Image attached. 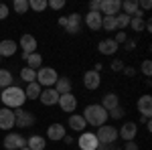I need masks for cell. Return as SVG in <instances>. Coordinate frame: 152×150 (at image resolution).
<instances>
[{"label":"cell","mask_w":152,"mask_h":150,"mask_svg":"<svg viewBox=\"0 0 152 150\" xmlns=\"http://www.w3.org/2000/svg\"><path fill=\"white\" fill-rule=\"evenodd\" d=\"M0 102L4 104V108L18 110V108H23L24 102H26L24 89H23V87H18V85H10V87H6V89L0 91Z\"/></svg>","instance_id":"1"},{"label":"cell","mask_w":152,"mask_h":150,"mask_svg":"<svg viewBox=\"0 0 152 150\" xmlns=\"http://www.w3.org/2000/svg\"><path fill=\"white\" fill-rule=\"evenodd\" d=\"M83 120H85V124H91V126L95 128H99V126H104L105 122H107V112H105L104 108L99 104H89V105H85V110H83Z\"/></svg>","instance_id":"2"},{"label":"cell","mask_w":152,"mask_h":150,"mask_svg":"<svg viewBox=\"0 0 152 150\" xmlns=\"http://www.w3.org/2000/svg\"><path fill=\"white\" fill-rule=\"evenodd\" d=\"M59 75L57 71L53 69V67H41V69L37 71V83L45 89V87H53L55 83H57Z\"/></svg>","instance_id":"3"},{"label":"cell","mask_w":152,"mask_h":150,"mask_svg":"<svg viewBox=\"0 0 152 150\" xmlns=\"http://www.w3.org/2000/svg\"><path fill=\"white\" fill-rule=\"evenodd\" d=\"M95 138H97L99 144H114V142L118 140V128L116 126H110V124H104V126L97 128Z\"/></svg>","instance_id":"4"},{"label":"cell","mask_w":152,"mask_h":150,"mask_svg":"<svg viewBox=\"0 0 152 150\" xmlns=\"http://www.w3.org/2000/svg\"><path fill=\"white\" fill-rule=\"evenodd\" d=\"M2 146L6 150H20L23 146H26V138H24L23 134H18V132H10V134L4 136Z\"/></svg>","instance_id":"5"},{"label":"cell","mask_w":152,"mask_h":150,"mask_svg":"<svg viewBox=\"0 0 152 150\" xmlns=\"http://www.w3.org/2000/svg\"><path fill=\"white\" fill-rule=\"evenodd\" d=\"M77 146L79 150H97L99 148V142L95 138V132H81L79 138H77Z\"/></svg>","instance_id":"6"},{"label":"cell","mask_w":152,"mask_h":150,"mask_svg":"<svg viewBox=\"0 0 152 150\" xmlns=\"http://www.w3.org/2000/svg\"><path fill=\"white\" fill-rule=\"evenodd\" d=\"M33 124H35V116H33V112H26V110H23V108L14 110V126L31 128Z\"/></svg>","instance_id":"7"},{"label":"cell","mask_w":152,"mask_h":150,"mask_svg":"<svg viewBox=\"0 0 152 150\" xmlns=\"http://www.w3.org/2000/svg\"><path fill=\"white\" fill-rule=\"evenodd\" d=\"M120 10H122V0H102L99 2L102 16H116Z\"/></svg>","instance_id":"8"},{"label":"cell","mask_w":152,"mask_h":150,"mask_svg":"<svg viewBox=\"0 0 152 150\" xmlns=\"http://www.w3.org/2000/svg\"><path fill=\"white\" fill-rule=\"evenodd\" d=\"M81 24H83V16L79 12H73V14L67 16L65 33H69V35H79V33H81Z\"/></svg>","instance_id":"9"},{"label":"cell","mask_w":152,"mask_h":150,"mask_svg":"<svg viewBox=\"0 0 152 150\" xmlns=\"http://www.w3.org/2000/svg\"><path fill=\"white\" fill-rule=\"evenodd\" d=\"M99 85H102V75H99L97 71L89 69V71H85V73H83V87H85V89L95 91Z\"/></svg>","instance_id":"10"},{"label":"cell","mask_w":152,"mask_h":150,"mask_svg":"<svg viewBox=\"0 0 152 150\" xmlns=\"http://www.w3.org/2000/svg\"><path fill=\"white\" fill-rule=\"evenodd\" d=\"M136 134H138V124H136V122H126L122 128H118V138H122L124 142L134 140Z\"/></svg>","instance_id":"11"},{"label":"cell","mask_w":152,"mask_h":150,"mask_svg":"<svg viewBox=\"0 0 152 150\" xmlns=\"http://www.w3.org/2000/svg\"><path fill=\"white\" fill-rule=\"evenodd\" d=\"M57 104L65 114H71V112H75V108H77V97H75L73 93H63V95H59Z\"/></svg>","instance_id":"12"},{"label":"cell","mask_w":152,"mask_h":150,"mask_svg":"<svg viewBox=\"0 0 152 150\" xmlns=\"http://www.w3.org/2000/svg\"><path fill=\"white\" fill-rule=\"evenodd\" d=\"M65 134H67V128L63 126L61 122H55V124H51L47 128V138L53 140V142H59V140L65 138Z\"/></svg>","instance_id":"13"},{"label":"cell","mask_w":152,"mask_h":150,"mask_svg":"<svg viewBox=\"0 0 152 150\" xmlns=\"http://www.w3.org/2000/svg\"><path fill=\"white\" fill-rule=\"evenodd\" d=\"M18 47L23 49V55H31V53L37 51V39L33 35H28V33H24L20 37V41H18Z\"/></svg>","instance_id":"14"},{"label":"cell","mask_w":152,"mask_h":150,"mask_svg":"<svg viewBox=\"0 0 152 150\" xmlns=\"http://www.w3.org/2000/svg\"><path fill=\"white\" fill-rule=\"evenodd\" d=\"M136 108H138V112L142 114V118L150 120V114H152V95H148V93L140 95V100H138Z\"/></svg>","instance_id":"15"},{"label":"cell","mask_w":152,"mask_h":150,"mask_svg":"<svg viewBox=\"0 0 152 150\" xmlns=\"http://www.w3.org/2000/svg\"><path fill=\"white\" fill-rule=\"evenodd\" d=\"M14 128V110L2 108L0 110V130H12Z\"/></svg>","instance_id":"16"},{"label":"cell","mask_w":152,"mask_h":150,"mask_svg":"<svg viewBox=\"0 0 152 150\" xmlns=\"http://www.w3.org/2000/svg\"><path fill=\"white\" fill-rule=\"evenodd\" d=\"M39 100H41V104L47 105V108H51V105H57L59 102V93L53 89V87H45L43 91H41V95H39Z\"/></svg>","instance_id":"17"},{"label":"cell","mask_w":152,"mask_h":150,"mask_svg":"<svg viewBox=\"0 0 152 150\" xmlns=\"http://www.w3.org/2000/svg\"><path fill=\"white\" fill-rule=\"evenodd\" d=\"M102 12H87L85 16H83V23L87 29H91V31H99L102 29Z\"/></svg>","instance_id":"18"},{"label":"cell","mask_w":152,"mask_h":150,"mask_svg":"<svg viewBox=\"0 0 152 150\" xmlns=\"http://www.w3.org/2000/svg\"><path fill=\"white\" fill-rule=\"evenodd\" d=\"M85 120H83V116L81 114H71L69 116V120H67V128L69 130H73V132H85Z\"/></svg>","instance_id":"19"},{"label":"cell","mask_w":152,"mask_h":150,"mask_svg":"<svg viewBox=\"0 0 152 150\" xmlns=\"http://www.w3.org/2000/svg\"><path fill=\"white\" fill-rule=\"evenodd\" d=\"M16 51H18V45L14 41H10V39L0 41V57H12Z\"/></svg>","instance_id":"20"},{"label":"cell","mask_w":152,"mask_h":150,"mask_svg":"<svg viewBox=\"0 0 152 150\" xmlns=\"http://www.w3.org/2000/svg\"><path fill=\"white\" fill-rule=\"evenodd\" d=\"M99 105L104 108L105 112H112L114 108H118V105H120V97H118L114 91H110V93H105L104 97H102V104H99Z\"/></svg>","instance_id":"21"},{"label":"cell","mask_w":152,"mask_h":150,"mask_svg":"<svg viewBox=\"0 0 152 150\" xmlns=\"http://www.w3.org/2000/svg\"><path fill=\"white\" fill-rule=\"evenodd\" d=\"M97 51L102 53V55H116L118 51V45L114 43V39H104V41H99V45H97Z\"/></svg>","instance_id":"22"},{"label":"cell","mask_w":152,"mask_h":150,"mask_svg":"<svg viewBox=\"0 0 152 150\" xmlns=\"http://www.w3.org/2000/svg\"><path fill=\"white\" fill-rule=\"evenodd\" d=\"M26 146L31 150H45L47 148V140L43 138V136H39V134H31L26 138Z\"/></svg>","instance_id":"23"},{"label":"cell","mask_w":152,"mask_h":150,"mask_svg":"<svg viewBox=\"0 0 152 150\" xmlns=\"http://www.w3.org/2000/svg\"><path fill=\"white\" fill-rule=\"evenodd\" d=\"M23 59L26 61V65H28V69H35L39 71L41 67H43V57L39 55V53H31V55H23Z\"/></svg>","instance_id":"24"},{"label":"cell","mask_w":152,"mask_h":150,"mask_svg":"<svg viewBox=\"0 0 152 150\" xmlns=\"http://www.w3.org/2000/svg\"><path fill=\"white\" fill-rule=\"evenodd\" d=\"M71 87H73V83H71L69 77H59L57 83L53 85V89H55L59 95H63V93H71Z\"/></svg>","instance_id":"25"},{"label":"cell","mask_w":152,"mask_h":150,"mask_svg":"<svg viewBox=\"0 0 152 150\" xmlns=\"http://www.w3.org/2000/svg\"><path fill=\"white\" fill-rule=\"evenodd\" d=\"M43 91V87L33 81V83H26V89H24V95H26V100H39V95Z\"/></svg>","instance_id":"26"},{"label":"cell","mask_w":152,"mask_h":150,"mask_svg":"<svg viewBox=\"0 0 152 150\" xmlns=\"http://www.w3.org/2000/svg\"><path fill=\"white\" fill-rule=\"evenodd\" d=\"M138 10H140V8H138V0H124L120 12H124V14H128V16H134Z\"/></svg>","instance_id":"27"},{"label":"cell","mask_w":152,"mask_h":150,"mask_svg":"<svg viewBox=\"0 0 152 150\" xmlns=\"http://www.w3.org/2000/svg\"><path fill=\"white\" fill-rule=\"evenodd\" d=\"M12 73L8 69H0V89H6L12 85Z\"/></svg>","instance_id":"28"},{"label":"cell","mask_w":152,"mask_h":150,"mask_svg":"<svg viewBox=\"0 0 152 150\" xmlns=\"http://www.w3.org/2000/svg\"><path fill=\"white\" fill-rule=\"evenodd\" d=\"M130 18H132V16L124 14V12H118V14H116V26H118V31H126V26H130Z\"/></svg>","instance_id":"29"},{"label":"cell","mask_w":152,"mask_h":150,"mask_svg":"<svg viewBox=\"0 0 152 150\" xmlns=\"http://www.w3.org/2000/svg\"><path fill=\"white\" fill-rule=\"evenodd\" d=\"M20 81H24V83H33V81H37V71L28 69V67H23V69H20Z\"/></svg>","instance_id":"30"},{"label":"cell","mask_w":152,"mask_h":150,"mask_svg":"<svg viewBox=\"0 0 152 150\" xmlns=\"http://www.w3.org/2000/svg\"><path fill=\"white\" fill-rule=\"evenodd\" d=\"M102 29H104V31H107V33H114V31H118V26H116V16H104V18H102Z\"/></svg>","instance_id":"31"},{"label":"cell","mask_w":152,"mask_h":150,"mask_svg":"<svg viewBox=\"0 0 152 150\" xmlns=\"http://www.w3.org/2000/svg\"><path fill=\"white\" fill-rule=\"evenodd\" d=\"M12 10L16 12V14L28 12V0H14V2H12Z\"/></svg>","instance_id":"32"},{"label":"cell","mask_w":152,"mask_h":150,"mask_svg":"<svg viewBox=\"0 0 152 150\" xmlns=\"http://www.w3.org/2000/svg\"><path fill=\"white\" fill-rule=\"evenodd\" d=\"M47 8V0H28V10L43 12Z\"/></svg>","instance_id":"33"},{"label":"cell","mask_w":152,"mask_h":150,"mask_svg":"<svg viewBox=\"0 0 152 150\" xmlns=\"http://www.w3.org/2000/svg\"><path fill=\"white\" fill-rule=\"evenodd\" d=\"M124 114H126V110H124L122 105H118V108H114L112 112H107V116H110V118H114V120H122Z\"/></svg>","instance_id":"34"},{"label":"cell","mask_w":152,"mask_h":150,"mask_svg":"<svg viewBox=\"0 0 152 150\" xmlns=\"http://www.w3.org/2000/svg\"><path fill=\"white\" fill-rule=\"evenodd\" d=\"M140 69H142V73H144L146 77H150V75H152V61H150V59H144Z\"/></svg>","instance_id":"35"},{"label":"cell","mask_w":152,"mask_h":150,"mask_svg":"<svg viewBox=\"0 0 152 150\" xmlns=\"http://www.w3.org/2000/svg\"><path fill=\"white\" fill-rule=\"evenodd\" d=\"M126 41H128V35H126L124 31H120V33H116V37H114V43H116V45H124Z\"/></svg>","instance_id":"36"},{"label":"cell","mask_w":152,"mask_h":150,"mask_svg":"<svg viewBox=\"0 0 152 150\" xmlns=\"http://www.w3.org/2000/svg\"><path fill=\"white\" fill-rule=\"evenodd\" d=\"M47 6H51L53 10H61V8H65V0H51L47 2Z\"/></svg>","instance_id":"37"},{"label":"cell","mask_w":152,"mask_h":150,"mask_svg":"<svg viewBox=\"0 0 152 150\" xmlns=\"http://www.w3.org/2000/svg\"><path fill=\"white\" fill-rule=\"evenodd\" d=\"M110 67H112V71H122L124 67H126V65H124V61H122V59H114Z\"/></svg>","instance_id":"38"},{"label":"cell","mask_w":152,"mask_h":150,"mask_svg":"<svg viewBox=\"0 0 152 150\" xmlns=\"http://www.w3.org/2000/svg\"><path fill=\"white\" fill-rule=\"evenodd\" d=\"M8 12H10V8H8L6 4H2V2H0V20H4V18L8 16Z\"/></svg>","instance_id":"39"},{"label":"cell","mask_w":152,"mask_h":150,"mask_svg":"<svg viewBox=\"0 0 152 150\" xmlns=\"http://www.w3.org/2000/svg\"><path fill=\"white\" fill-rule=\"evenodd\" d=\"M99 2L102 0H91L89 2V12H99Z\"/></svg>","instance_id":"40"},{"label":"cell","mask_w":152,"mask_h":150,"mask_svg":"<svg viewBox=\"0 0 152 150\" xmlns=\"http://www.w3.org/2000/svg\"><path fill=\"white\" fill-rule=\"evenodd\" d=\"M122 150H140V148H138V144H136L134 140H130V142L124 144V148H122Z\"/></svg>","instance_id":"41"},{"label":"cell","mask_w":152,"mask_h":150,"mask_svg":"<svg viewBox=\"0 0 152 150\" xmlns=\"http://www.w3.org/2000/svg\"><path fill=\"white\" fill-rule=\"evenodd\" d=\"M150 6H152L150 0H140V2H138V8H144V10H148Z\"/></svg>","instance_id":"42"},{"label":"cell","mask_w":152,"mask_h":150,"mask_svg":"<svg viewBox=\"0 0 152 150\" xmlns=\"http://www.w3.org/2000/svg\"><path fill=\"white\" fill-rule=\"evenodd\" d=\"M124 47H126V51H132V49H136V41H132V39H128V41L124 43Z\"/></svg>","instance_id":"43"},{"label":"cell","mask_w":152,"mask_h":150,"mask_svg":"<svg viewBox=\"0 0 152 150\" xmlns=\"http://www.w3.org/2000/svg\"><path fill=\"white\" fill-rule=\"evenodd\" d=\"M124 73H126V75H128V77H134V75H136V69H134V67H124Z\"/></svg>","instance_id":"44"},{"label":"cell","mask_w":152,"mask_h":150,"mask_svg":"<svg viewBox=\"0 0 152 150\" xmlns=\"http://www.w3.org/2000/svg\"><path fill=\"white\" fill-rule=\"evenodd\" d=\"M65 24H67V16H59V26L65 29Z\"/></svg>","instance_id":"45"},{"label":"cell","mask_w":152,"mask_h":150,"mask_svg":"<svg viewBox=\"0 0 152 150\" xmlns=\"http://www.w3.org/2000/svg\"><path fill=\"white\" fill-rule=\"evenodd\" d=\"M63 142H65V144H73V136H69V134H65V138H63Z\"/></svg>","instance_id":"46"},{"label":"cell","mask_w":152,"mask_h":150,"mask_svg":"<svg viewBox=\"0 0 152 150\" xmlns=\"http://www.w3.org/2000/svg\"><path fill=\"white\" fill-rule=\"evenodd\" d=\"M102 69H104V65H102V63H95V65H94V71H97V73H99Z\"/></svg>","instance_id":"47"},{"label":"cell","mask_w":152,"mask_h":150,"mask_svg":"<svg viewBox=\"0 0 152 150\" xmlns=\"http://www.w3.org/2000/svg\"><path fill=\"white\" fill-rule=\"evenodd\" d=\"M20 150H31V148H28V146H23V148H20Z\"/></svg>","instance_id":"48"},{"label":"cell","mask_w":152,"mask_h":150,"mask_svg":"<svg viewBox=\"0 0 152 150\" xmlns=\"http://www.w3.org/2000/svg\"><path fill=\"white\" fill-rule=\"evenodd\" d=\"M114 150H122V148H114Z\"/></svg>","instance_id":"49"},{"label":"cell","mask_w":152,"mask_h":150,"mask_svg":"<svg viewBox=\"0 0 152 150\" xmlns=\"http://www.w3.org/2000/svg\"><path fill=\"white\" fill-rule=\"evenodd\" d=\"M0 59H2V57H0Z\"/></svg>","instance_id":"50"}]
</instances>
